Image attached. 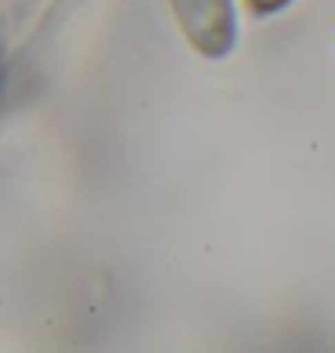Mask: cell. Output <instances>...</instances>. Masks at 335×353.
Returning a JSON list of instances; mask_svg holds the SVG:
<instances>
[{"instance_id":"6da1fadb","label":"cell","mask_w":335,"mask_h":353,"mask_svg":"<svg viewBox=\"0 0 335 353\" xmlns=\"http://www.w3.org/2000/svg\"><path fill=\"white\" fill-rule=\"evenodd\" d=\"M184 40L202 58H227L238 40L234 0H170Z\"/></svg>"},{"instance_id":"7a4b0ae2","label":"cell","mask_w":335,"mask_h":353,"mask_svg":"<svg viewBox=\"0 0 335 353\" xmlns=\"http://www.w3.org/2000/svg\"><path fill=\"white\" fill-rule=\"evenodd\" d=\"M292 0H245V8L256 14V19H270V14H278V11H285Z\"/></svg>"}]
</instances>
